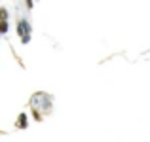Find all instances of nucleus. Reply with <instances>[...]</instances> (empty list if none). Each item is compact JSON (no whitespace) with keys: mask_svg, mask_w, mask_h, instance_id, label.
<instances>
[{"mask_svg":"<svg viewBox=\"0 0 150 142\" xmlns=\"http://www.w3.org/2000/svg\"><path fill=\"white\" fill-rule=\"evenodd\" d=\"M8 29H10V25H8V21H0V34H6Z\"/></svg>","mask_w":150,"mask_h":142,"instance_id":"nucleus-5","label":"nucleus"},{"mask_svg":"<svg viewBox=\"0 0 150 142\" xmlns=\"http://www.w3.org/2000/svg\"><path fill=\"white\" fill-rule=\"evenodd\" d=\"M30 112L36 121H42L46 114L51 112V97L46 93H36L30 98Z\"/></svg>","mask_w":150,"mask_h":142,"instance_id":"nucleus-1","label":"nucleus"},{"mask_svg":"<svg viewBox=\"0 0 150 142\" xmlns=\"http://www.w3.org/2000/svg\"><path fill=\"white\" fill-rule=\"evenodd\" d=\"M8 17H10L8 10H6L4 6H0V21H8Z\"/></svg>","mask_w":150,"mask_h":142,"instance_id":"nucleus-4","label":"nucleus"},{"mask_svg":"<svg viewBox=\"0 0 150 142\" xmlns=\"http://www.w3.org/2000/svg\"><path fill=\"white\" fill-rule=\"evenodd\" d=\"M17 34H19V38H21L23 44H29L30 42V25H29V21L19 19L17 21Z\"/></svg>","mask_w":150,"mask_h":142,"instance_id":"nucleus-2","label":"nucleus"},{"mask_svg":"<svg viewBox=\"0 0 150 142\" xmlns=\"http://www.w3.org/2000/svg\"><path fill=\"white\" fill-rule=\"evenodd\" d=\"M27 114H19L17 116V121H15V127L17 129H27Z\"/></svg>","mask_w":150,"mask_h":142,"instance_id":"nucleus-3","label":"nucleus"},{"mask_svg":"<svg viewBox=\"0 0 150 142\" xmlns=\"http://www.w3.org/2000/svg\"><path fill=\"white\" fill-rule=\"evenodd\" d=\"M27 2V8H33V0H25Z\"/></svg>","mask_w":150,"mask_h":142,"instance_id":"nucleus-6","label":"nucleus"}]
</instances>
